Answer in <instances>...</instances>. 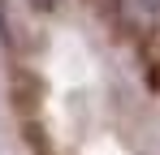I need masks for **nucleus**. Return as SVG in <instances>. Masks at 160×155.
<instances>
[{
  "instance_id": "f257e3e1",
  "label": "nucleus",
  "mask_w": 160,
  "mask_h": 155,
  "mask_svg": "<svg viewBox=\"0 0 160 155\" xmlns=\"http://www.w3.org/2000/svg\"><path fill=\"white\" fill-rule=\"evenodd\" d=\"M61 0H30V9H39V13H52Z\"/></svg>"
}]
</instances>
